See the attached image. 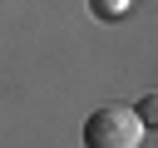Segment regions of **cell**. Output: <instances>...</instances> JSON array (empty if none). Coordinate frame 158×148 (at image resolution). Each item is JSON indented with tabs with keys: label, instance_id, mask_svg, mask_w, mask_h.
Instances as JSON below:
<instances>
[{
	"label": "cell",
	"instance_id": "6da1fadb",
	"mask_svg": "<svg viewBox=\"0 0 158 148\" xmlns=\"http://www.w3.org/2000/svg\"><path fill=\"white\" fill-rule=\"evenodd\" d=\"M143 123L128 104H104L84 118V148H138L143 143Z\"/></svg>",
	"mask_w": 158,
	"mask_h": 148
},
{
	"label": "cell",
	"instance_id": "7a4b0ae2",
	"mask_svg": "<svg viewBox=\"0 0 158 148\" xmlns=\"http://www.w3.org/2000/svg\"><path fill=\"white\" fill-rule=\"evenodd\" d=\"M128 5H133V0H89L94 20H104V25H118V20L128 15Z\"/></svg>",
	"mask_w": 158,
	"mask_h": 148
},
{
	"label": "cell",
	"instance_id": "3957f363",
	"mask_svg": "<svg viewBox=\"0 0 158 148\" xmlns=\"http://www.w3.org/2000/svg\"><path fill=\"white\" fill-rule=\"evenodd\" d=\"M133 113H138V123H143L148 133H158V89H148V94L133 104Z\"/></svg>",
	"mask_w": 158,
	"mask_h": 148
}]
</instances>
